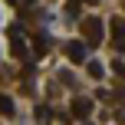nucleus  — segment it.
I'll list each match as a JSON object with an SVG mask.
<instances>
[{"mask_svg": "<svg viewBox=\"0 0 125 125\" xmlns=\"http://www.w3.org/2000/svg\"><path fill=\"white\" fill-rule=\"evenodd\" d=\"M112 69H115L119 76H125V59H115V62H112Z\"/></svg>", "mask_w": 125, "mask_h": 125, "instance_id": "f8f14e48", "label": "nucleus"}, {"mask_svg": "<svg viewBox=\"0 0 125 125\" xmlns=\"http://www.w3.org/2000/svg\"><path fill=\"white\" fill-rule=\"evenodd\" d=\"M13 56H17V59H26V46H23V40H13Z\"/></svg>", "mask_w": 125, "mask_h": 125, "instance_id": "1a4fd4ad", "label": "nucleus"}, {"mask_svg": "<svg viewBox=\"0 0 125 125\" xmlns=\"http://www.w3.org/2000/svg\"><path fill=\"white\" fill-rule=\"evenodd\" d=\"M79 10H82V0H66V17H69V20L79 17Z\"/></svg>", "mask_w": 125, "mask_h": 125, "instance_id": "423d86ee", "label": "nucleus"}, {"mask_svg": "<svg viewBox=\"0 0 125 125\" xmlns=\"http://www.w3.org/2000/svg\"><path fill=\"white\" fill-rule=\"evenodd\" d=\"M109 26H112V36H115V46H119V50H122V46H125V17H112V23H109Z\"/></svg>", "mask_w": 125, "mask_h": 125, "instance_id": "20e7f679", "label": "nucleus"}, {"mask_svg": "<svg viewBox=\"0 0 125 125\" xmlns=\"http://www.w3.org/2000/svg\"><path fill=\"white\" fill-rule=\"evenodd\" d=\"M0 115H13V99L10 95H0Z\"/></svg>", "mask_w": 125, "mask_h": 125, "instance_id": "6e6552de", "label": "nucleus"}, {"mask_svg": "<svg viewBox=\"0 0 125 125\" xmlns=\"http://www.w3.org/2000/svg\"><path fill=\"white\" fill-rule=\"evenodd\" d=\"M82 3H99V0H82Z\"/></svg>", "mask_w": 125, "mask_h": 125, "instance_id": "4468645a", "label": "nucleus"}, {"mask_svg": "<svg viewBox=\"0 0 125 125\" xmlns=\"http://www.w3.org/2000/svg\"><path fill=\"white\" fill-rule=\"evenodd\" d=\"M102 73H105V69H102L99 62H89V76H92V79H102Z\"/></svg>", "mask_w": 125, "mask_h": 125, "instance_id": "9b49d317", "label": "nucleus"}, {"mask_svg": "<svg viewBox=\"0 0 125 125\" xmlns=\"http://www.w3.org/2000/svg\"><path fill=\"white\" fill-rule=\"evenodd\" d=\"M50 36H33V50H36V53H46V50H50Z\"/></svg>", "mask_w": 125, "mask_h": 125, "instance_id": "0eeeda50", "label": "nucleus"}, {"mask_svg": "<svg viewBox=\"0 0 125 125\" xmlns=\"http://www.w3.org/2000/svg\"><path fill=\"white\" fill-rule=\"evenodd\" d=\"M66 56L73 59V62H82V59H86V43H82V40H73V43H66Z\"/></svg>", "mask_w": 125, "mask_h": 125, "instance_id": "7ed1b4c3", "label": "nucleus"}, {"mask_svg": "<svg viewBox=\"0 0 125 125\" xmlns=\"http://www.w3.org/2000/svg\"><path fill=\"white\" fill-rule=\"evenodd\" d=\"M10 3H17V7H30L33 0H10Z\"/></svg>", "mask_w": 125, "mask_h": 125, "instance_id": "ddd939ff", "label": "nucleus"}, {"mask_svg": "<svg viewBox=\"0 0 125 125\" xmlns=\"http://www.w3.org/2000/svg\"><path fill=\"white\" fill-rule=\"evenodd\" d=\"M79 30H82V36H86V43H102V33H105V23H102L99 17H86L79 23Z\"/></svg>", "mask_w": 125, "mask_h": 125, "instance_id": "f257e3e1", "label": "nucleus"}, {"mask_svg": "<svg viewBox=\"0 0 125 125\" xmlns=\"http://www.w3.org/2000/svg\"><path fill=\"white\" fill-rule=\"evenodd\" d=\"M33 115H36V125H50V122H53L50 105H36V112H33Z\"/></svg>", "mask_w": 125, "mask_h": 125, "instance_id": "39448f33", "label": "nucleus"}, {"mask_svg": "<svg viewBox=\"0 0 125 125\" xmlns=\"http://www.w3.org/2000/svg\"><path fill=\"white\" fill-rule=\"evenodd\" d=\"M69 112H73L76 119H86V115L92 112V102H89V99H82V95H76V99L69 102Z\"/></svg>", "mask_w": 125, "mask_h": 125, "instance_id": "f03ea898", "label": "nucleus"}, {"mask_svg": "<svg viewBox=\"0 0 125 125\" xmlns=\"http://www.w3.org/2000/svg\"><path fill=\"white\" fill-rule=\"evenodd\" d=\"M7 33H10V40H23V26H20V23L7 26Z\"/></svg>", "mask_w": 125, "mask_h": 125, "instance_id": "9d476101", "label": "nucleus"}]
</instances>
